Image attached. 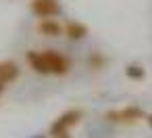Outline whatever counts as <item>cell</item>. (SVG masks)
Instances as JSON below:
<instances>
[{"label":"cell","instance_id":"cell-12","mask_svg":"<svg viewBox=\"0 0 152 138\" xmlns=\"http://www.w3.org/2000/svg\"><path fill=\"white\" fill-rule=\"evenodd\" d=\"M4 90H7V86H4L2 82H0V98H2V94H4Z\"/></svg>","mask_w":152,"mask_h":138},{"label":"cell","instance_id":"cell-3","mask_svg":"<svg viewBox=\"0 0 152 138\" xmlns=\"http://www.w3.org/2000/svg\"><path fill=\"white\" fill-rule=\"evenodd\" d=\"M81 119H83V109L71 107V109L63 111L56 119H52V123L48 128V136H56V134H63V132H71Z\"/></svg>","mask_w":152,"mask_h":138},{"label":"cell","instance_id":"cell-10","mask_svg":"<svg viewBox=\"0 0 152 138\" xmlns=\"http://www.w3.org/2000/svg\"><path fill=\"white\" fill-rule=\"evenodd\" d=\"M50 138H73L71 132H63V134H56V136H50Z\"/></svg>","mask_w":152,"mask_h":138},{"label":"cell","instance_id":"cell-1","mask_svg":"<svg viewBox=\"0 0 152 138\" xmlns=\"http://www.w3.org/2000/svg\"><path fill=\"white\" fill-rule=\"evenodd\" d=\"M25 63L34 73L52 77H65L73 69V61L56 48H42V50L31 48L25 52Z\"/></svg>","mask_w":152,"mask_h":138},{"label":"cell","instance_id":"cell-8","mask_svg":"<svg viewBox=\"0 0 152 138\" xmlns=\"http://www.w3.org/2000/svg\"><path fill=\"white\" fill-rule=\"evenodd\" d=\"M106 65H108V57H106L104 52L92 50V52L88 55V67H90L92 71H104Z\"/></svg>","mask_w":152,"mask_h":138},{"label":"cell","instance_id":"cell-5","mask_svg":"<svg viewBox=\"0 0 152 138\" xmlns=\"http://www.w3.org/2000/svg\"><path fill=\"white\" fill-rule=\"evenodd\" d=\"M19 77H21V67H19L17 61H13V59L0 61V82H2L4 86L15 84Z\"/></svg>","mask_w":152,"mask_h":138},{"label":"cell","instance_id":"cell-13","mask_svg":"<svg viewBox=\"0 0 152 138\" xmlns=\"http://www.w3.org/2000/svg\"><path fill=\"white\" fill-rule=\"evenodd\" d=\"M36 138H50V136H36Z\"/></svg>","mask_w":152,"mask_h":138},{"label":"cell","instance_id":"cell-7","mask_svg":"<svg viewBox=\"0 0 152 138\" xmlns=\"http://www.w3.org/2000/svg\"><path fill=\"white\" fill-rule=\"evenodd\" d=\"M65 36L71 40V42H81L90 36V27L81 21H69L65 25Z\"/></svg>","mask_w":152,"mask_h":138},{"label":"cell","instance_id":"cell-2","mask_svg":"<svg viewBox=\"0 0 152 138\" xmlns=\"http://www.w3.org/2000/svg\"><path fill=\"white\" fill-rule=\"evenodd\" d=\"M104 117H106V121L117 123V125H133V123L144 121L146 111H144L140 105H127V107H121V109H110V111H106Z\"/></svg>","mask_w":152,"mask_h":138},{"label":"cell","instance_id":"cell-9","mask_svg":"<svg viewBox=\"0 0 152 138\" xmlns=\"http://www.w3.org/2000/svg\"><path fill=\"white\" fill-rule=\"evenodd\" d=\"M123 71H125V77L131 82H144L146 80V69L140 63H129V65H125Z\"/></svg>","mask_w":152,"mask_h":138},{"label":"cell","instance_id":"cell-4","mask_svg":"<svg viewBox=\"0 0 152 138\" xmlns=\"http://www.w3.org/2000/svg\"><path fill=\"white\" fill-rule=\"evenodd\" d=\"M29 11L38 19H50V17H58L63 7L61 0H29Z\"/></svg>","mask_w":152,"mask_h":138},{"label":"cell","instance_id":"cell-11","mask_svg":"<svg viewBox=\"0 0 152 138\" xmlns=\"http://www.w3.org/2000/svg\"><path fill=\"white\" fill-rule=\"evenodd\" d=\"M144 121H146V123H148V128L152 130V113H150V115L146 113V117H144Z\"/></svg>","mask_w":152,"mask_h":138},{"label":"cell","instance_id":"cell-6","mask_svg":"<svg viewBox=\"0 0 152 138\" xmlns=\"http://www.w3.org/2000/svg\"><path fill=\"white\" fill-rule=\"evenodd\" d=\"M38 32H40L44 38H61V36H65V25H63L56 17L40 19V23H38Z\"/></svg>","mask_w":152,"mask_h":138}]
</instances>
